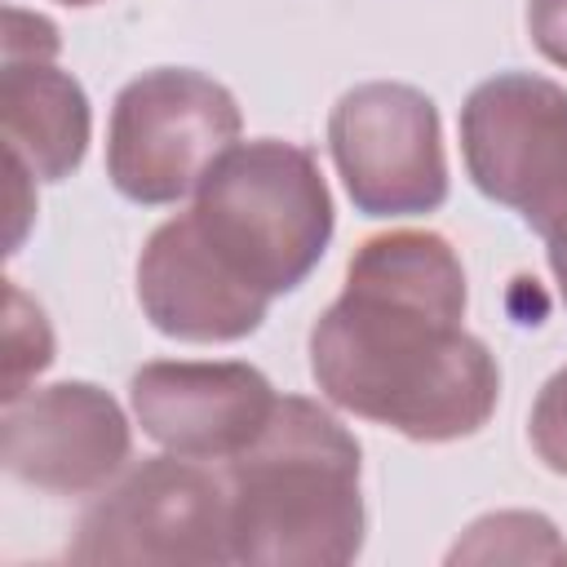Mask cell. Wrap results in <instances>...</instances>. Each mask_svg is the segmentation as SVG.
I'll return each instance as SVG.
<instances>
[{
  "label": "cell",
  "instance_id": "1",
  "mask_svg": "<svg viewBox=\"0 0 567 567\" xmlns=\"http://www.w3.org/2000/svg\"><path fill=\"white\" fill-rule=\"evenodd\" d=\"M461 315L465 270L447 239L377 235L354 252L346 292L310 332V372L354 416L425 443L465 439L492 416L501 377Z\"/></svg>",
  "mask_w": 567,
  "mask_h": 567
},
{
  "label": "cell",
  "instance_id": "2",
  "mask_svg": "<svg viewBox=\"0 0 567 567\" xmlns=\"http://www.w3.org/2000/svg\"><path fill=\"white\" fill-rule=\"evenodd\" d=\"M230 549L257 567H341L363 545L359 443L310 399H275L261 434L230 456Z\"/></svg>",
  "mask_w": 567,
  "mask_h": 567
},
{
  "label": "cell",
  "instance_id": "3",
  "mask_svg": "<svg viewBox=\"0 0 567 567\" xmlns=\"http://www.w3.org/2000/svg\"><path fill=\"white\" fill-rule=\"evenodd\" d=\"M190 217L204 244L266 297L297 288L332 235V199L315 155L275 137L230 146L195 186Z\"/></svg>",
  "mask_w": 567,
  "mask_h": 567
},
{
  "label": "cell",
  "instance_id": "4",
  "mask_svg": "<svg viewBox=\"0 0 567 567\" xmlns=\"http://www.w3.org/2000/svg\"><path fill=\"white\" fill-rule=\"evenodd\" d=\"M84 567H217L230 549V492L190 456H155L97 496L75 532Z\"/></svg>",
  "mask_w": 567,
  "mask_h": 567
},
{
  "label": "cell",
  "instance_id": "5",
  "mask_svg": "<svg viewBox=\"0 0 567 567\" xmlns=\"http://www.w3.org/2000/svg\"><path fill=\"white\" fill-rule=\"evenodd\" d=\"M239 106L199 71H146L111 111L106 168L137 204H173L235 146Z\"/></svg>",
  "mask_w": 567,
  "mask_h": 567
},
{
  "label": "cell",
  "instance_id": "6",
  "mask_svg": "<svg viewBox=\"0 0 567 567\" xmlns=\"http://www.w3.org/2000/svg\"><path fill=\"white\" fill-rule=\"evenodd\" d=\"M470 177L523 213L545 244L567 239V93L540 75L483 80L461 111Z\"/></svg>",
  "mask_w": 567,
  "mask_h": 567
},
{
  "label": "cell",
  "instance_id": "7",
  "mask_svg": "<svg viewBox=\"0 0 567 567\" xmlns=\"http://www.w3.org/2000/svg\"><path fill=\"white\" fill-rule=\"evenodd\" d=\"M332 159L350 199L372 217L430 213L447 199L439 111L412 84H359L328 120Z\"/></svg>",
  "mask_w": 567,
  "mask_h": 567
},
{
  "label": "cell",
  "instance_id": "8",
  "mask_svg": "<svg viewBox=\"0 0 567 567\" xmlns=\"http://www.w3.org/2000/svg\"><path fill=\"white\" fill-rule=\"evenodd\" d=\"M128 456V425L111 394L84 381H62L44 390H22L4 403L0 461L13 478L80 496L102 487Z\"/></svg>",
  "mask_w": 567,
  "mask_h": 567
},
{
  "label": "cell",
  "instance_id": "9",
  "mask_svg": "<svg viewBox=\"0 0 567 567\" xmlns=\"http://www.w3.org/2000/svg\"><path fill=\"white\" fill-rule=\"evenodd\" d=\"M133 416L177 456H239L275 412L270 381L248 363H146L133 385Z\"/></svg>",
  "mask_w": 567,
  "mask_h": 567
},
{
  "label": "cell",
  "instance_id": "10",
  "mask_svg": "<svg viewBox=\"0 0 567 567\" xmlns=\"http://www.w3.org/2000/svg\"><path fill=\"white\" fill-rule=\"evenodd\" d=\"M58 31L22 9H4V75H0V137L4 159L31 177H66L89 146L84 89L53 66Z\"/></svg>",
  "mask_w": 567,
  "mask_h": 567
},
{
  "label": "cell",
  "instance_id": "11",
  "mask_svg": "<svg viewBox=\"0 0 567 567\" xmlns=\"http://www.w3.org/2000/svg\"><path fill=\"white\" fill-rule=\"evenodd\" d=\"M137 297L146 319L177 341H235L248 337L270 297L248 288L199 235L195 217L164 221L137 261Z\"/></svg>",
  "mask_w": 567,
  "mask_h": 567
},
{
  "label": "cell",
  "instance_id": "12",
  "mask_svg": "<svg viewBox=\"0 0 567 567\" xmlns=\"http://www.w3.org/2000/svg\"><path fill=\"white\" fill-rule=\"evenodd\" d=\"M540 563V558H567L554 527L540 514H492L470 527V536L452 549V563Z\"/></svg>",
  "mask_w": 567,
  "mask_h": 567
},
{
  "label": "cell",
  "instance_id": "13",
  "mask_svg": "<svg viewBox=\"0 0 567 567\" xmlns=\"http://www.w3.org/2000/svg\"><path fill=\"white\" fill-rule=\"evenodd\" d=\"M53 359V337L40 315L13 284L4 288V403L22 394V385Z\"/></svg>",
  "mask_w": 567,
  "mask_h": 567
},
{
  "label": "cell",
  "instance_id": "14",
  "mask_svg": "<svg viewBox=\"0 0 567 567\" xmlns=\"http://www.w3.org/2000/svg\"><path fill=\"white\" fill-rule=\"evenodd\" d=\"M532 447L549 470L567 474V368L545 381L532 408Z\"/></svg>",
  "mask_w": 567,
  "mask_h": 567
},
{
  "label": "cell",
  "instance_id": "15",
  "mask_svg": "<svg viewBox=\"0 0 567 567\" xmlns=\"http://www.w3.org/2000/svg\"><path fill=\"white\" fill-rule=\"evenodd\" d=\"M527 31L549 62L567 66V0H532L527 4Z\"/></svg>",
  "mask_w": 567,
  "mask_h": 567
},
{
  "label": "cell",
  "instance_id": "16",
  "mask_svg": "<svg viewBox=\"0 0 567 567\" xmlns=\"http://www.w3.org/2000/svg\"><path fill=\"white\" fill-rule=\"evenodd\" d=\"M549 266H554V279H558V292L567 301V239L549 244Z\"/></svg>",
  "mask_w": 567,
  "mask_h": 567
},
{
  "label": "cell",
  "instance_id": "17",
  "mask_svg": "<svg viewBox=\"0 0 567 567\" xmlns=\"http://www.w3.org/2000/svg\"><path fill=\"white\" fill-rule=\"evenodd\" d=\"M62 4H93V0H62Z\"/></svg>",
  "mask_w": 567,
  "mask_h": 567
}]
</instances>
